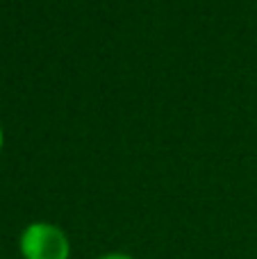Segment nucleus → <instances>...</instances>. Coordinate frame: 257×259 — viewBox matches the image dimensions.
<instances>
[{
    "label": "nucleus",
    "mask_w": 257,
    "mask_h": 259,
    "mask_svg": "<svg viewBox=\"0 0 257 259\" xmlns=\"http://www.w3.org/2000/svg\"><path fill=\"white\" fill-rule=\"evenodd\" d=\"M96 259H135V257L127 255V252H105V255H100Z\"/></svg>",
    "instance_id": "nucleus-2"
},
{
    "label": "nucleus",
    "mask_w": 257,
    "mask_h": 259,
    "mask_svg": "<svg viewBox=\"0 0 257 259\" xmlns=\"http://www.w3.org/2000/svg\"><path fill=\"white\" fill-rule=\"evenodd\" d=\"M3 139H5L3 137V127H0V150H3Z\"/></svg>",
    "instance_id": "nucleus-3"
},
{
    "label": "nucleus",
    "mask_w": 257,
    "mask_h": 259,
    "mask_svg": "<svg viewBox=\"0 0 257 259\" xmlns=\"http://www.w3.org/2000/svg\"><path fill=\"white\" fill-rule=\"evenodd\" d=\"M18 252L23 259H71V239L59 225L34 221L23 228Z\"/></svg>",
    "instance_id": "nucleus-1"
}]
</instances>
